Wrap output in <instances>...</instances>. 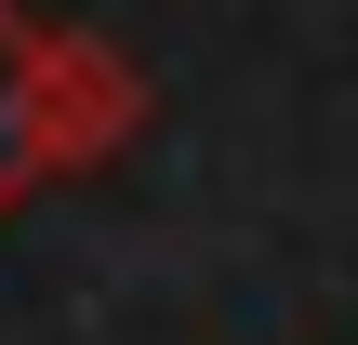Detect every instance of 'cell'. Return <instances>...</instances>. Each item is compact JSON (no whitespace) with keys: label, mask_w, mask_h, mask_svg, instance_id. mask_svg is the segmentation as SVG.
Masks as SVG:
<instances>
[{"label":"cell","mask_w":358,"mask_h":345,"mask_svg":"<svg viewBox=\"0 0 358 345\" xmlns=\"http://www.w3.org/2000/svg\"><path fill=\"white\" fill-rule=\"evenodd\" d=\"M146 133V66L93 27H53L40 40V173H93Z\"/></svg>","instance_id":"1"},{"label":"cell","mask_w":358,"mask_h":345,"mask_svg":"<svg viewBox=\"0 0 358 345\" xmlns=\"http://www.w3.org/2000/svg\"><path fill=\"white\" fill-rule=\"evenodd\" d=\"M40 40H53V27L0 0V199L40 186Z\"/></svg>","instance_id":"2"}]
</instances>
